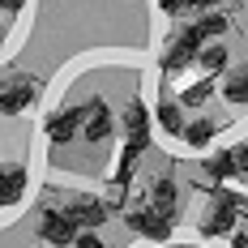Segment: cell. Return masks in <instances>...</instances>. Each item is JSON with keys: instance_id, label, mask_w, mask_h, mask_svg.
Wrapping results in <instances>:
<instances>
[{"instance_id": "6da1fadb", "label": "cell", "mask_w": 248, "mask_h": 248, "mask_svg": "<svg viewBox=\"0 0 248 248\" xmlns=\"http://www.w3.org/2000/svg\"><path fill=\"white\" fill-rule=\"evenodd\" d=\"M244 218V193H235V188H227V184H210V210L201 214V235L205 240H223L231 235L235 227Z\"/></svg>"}, {"instance_id": "7a4b0ae2", "label": "cell", "mask_w": 248, "mask_h": 248, "mask_svg": "<svg viewBox=\"0 0 248 248\" xmlns=\"http://www.w3.org/2000/svg\"><path fill=\"white\" fill-rule=\"evenodd\" d=\"M124 223H128L133 235H141V240H150V244H167V240H171V231H175V223L167 218V214H158L150 201L128 205V210H124Z\"/></svg>"}, {"instance_id": "3957f363", "label": "cell", "mask_w": 248, "mask_h": 248, "mask_svg": "<svg viewBox=\"0 0 248 248\" xmlns=\"http://www.w3.org/2000/svg\"><path fill=\"white\" fill-rule=\"evenodd\" d=\"M39 99V81L30 73H4L0 77V116H22L26 107H34Z\"/></svg>"}, {"instance_id": "277c9868", "label": "cell", "mask_w": 248, "mask_h": 248, "mask_svg": "<svg viewBox=\"0 0 248 248\" xmlns=\"http://www.w3.org/2000/svg\"><path fill=\"white\" fill-rule=\"evenodd\" d=\"M77 133L90 141V146H103V141H111V133H116V116H111V107L103 99H90L86 107H77Z\"/></svg>"}, {"instance_id": "5b68a950", "label": "cell", "mask_w": 248, "mask_h": 248, "mask_svg": "<svg viewBox=\"0 0 248 248\" xmlns=\"http://www.w3.org/2000/svg\"><path fill=\"white\" fill-rule=\"evenodd\" d=\"M64 214H69V223L77 231H99L107 223V205L103 197H90V193H69L64 197Z\"/></svg>"}, {"instance_id": "8992f818", "label": "cell", "mask_w": 248, "mask_h": 248, "mask_svg": "<svg viewBox=\"0 0 248 248\" xmlns=\"http://www.w3.org/2000/svg\"><path fill=\"white\" fill-rule=\"evenodd\" d=\"M201 47V39H197V30L193 26H184V30H175L171 39H167V51H163V73H184L188 64H193V56H197Z\"/></svg>"}, {"instance_id": "52a82bcc", "label": "cell", "mask_w": 248, "mask_h": 248, "mask_svg": "<svg viewBox=\"0 0 248 248\" xmlns=\"http://www.w3.org/2000/svg\"><path fill=\"white\" fill-rule=\"evenodd\" d=\"M73 235H77V227L69 223V214H64V210H43V214H39V240H43V244H51V248H69L73 244Z\"/></svg>"}, {"instance_id": "ba28073f", "label": "cell", "mask_w": 248, "mask_h": 248, "mask_svg": "<svg viewBox=\"0 0 248 248\" xmlns=\"http://www.w3.org/2000/svg\"><path fill=\"white\" fill-rule=\"evenodd\" d=\"M146 201L158 210V214H167L175 223V214H180V184H175L171 175H158V180H146Z\"/></svg>"}, {"instance_id": "9c48e42d", "label": "cell", "mask_w": 248, "mask_h": 248, "mask_svg": "<svg viewBox=\"0 0 248 248\" xmlns=\"http://www.w3.org/2000/svg\"><path fill=\"white\" fill-rule=\"evenodd\" d=\"M43 133H47L51 146H69V141H77V116H73V107L51 111L47 120H43Z\"/></svg>"}, {"instance_id": "30bf717a", "label": "cell", "mask_w": 248, "mask_h": 248, "mask_svg": "<svg viewBox=\"0 0 248 248\" xmlns=\"http://www.w3.org/2000/svg\"><path fill=\"white\" fill-rule=\"evenodd\" d=\"M193 30H197L201 43H210V39H223L227 30H231V13H223V9H201L197 22H188Z\"/></svg>"}, {"instance_id": "8fae6325", "label": "cell", "mask_w": 248, "mask_h": 248, "mask_svg": "<svg viewBox=\"0 0 248 248\" xmlns=\"http://www.w3.org/2000/svg\"><path fill=\"white\" fill-rule=\"evenodd\" d=\"M193 64H201V73H205V77H218V73H227V64H231V51L223 47V39H214L210 47L201 43L197 56H193Z\"/></svg>"}, {"instance_id": "7c38bea8", "label": "cell", "mask_w": 248, "mask_h": 248, "mask_svg": "<svg viewBox=\"0 0 248 248\" xmlns=\"http://www.w3.org/2000/svg\"><path fill=\"white\" fill-rule=\"evenodd\" d=\"M154 120H158V128H163V133L180 137V128H184V107H180L171 94H163V99L154 103Z\"/></svg>"}, {"instance_id": "4fadbf2b", "label": "cell", "mask_w": 248, "mask_h": 248, "mask_svg": "<svg viewBox=\"0 0 248 248\" xmlns=\"http://www.w3.org/2000/svg\"><path fill=\"white\" fill-rule=\"evenodd\" d=\"M214 133H218V124H214V120H184L180 141H184L188 150H205L210 141H214Z\"/></svg>"}, {"instance_id": "5bb4252c", "label": "cell", "mask_w": 248, "mask_h": 248, "mask_svg": "<svg viewBox=\"0 0 248 248\" xmlns=\"http://www.w3.org/2000/svg\"><path fill=\"white\" fill-rule=\"evenodd\" d=\"M26 180H30V175H26L22 163H13V167H0V193H4V201H9V205H17V201H22Z\"/></svg>"}, {"instance_id": "9a60e30c", "label": "cell", "mask_w": 248, "mask_h": 248, "mask_svg": "<svg viewBox=\"0 0 248 248\" xmlns=\"http://www.w3.org/2000/svg\"><path fill=\"white\" fill-rule=\"evenodd\" d=\"M120 124H124V133H150V107H146V99H133L124 103V116H120Z\"/></svg>"}, {"instance_id": "2e32d148", "label": "cell", "mask_w": 248, "mask_h": 248, "mask_svg": "<svg viewBox=\"0 0 248 248\" xmlns=\"http://www.w3.org/2000/svg\"><path fill=\"white\" fill-rule=\"evenodd\" d=\"M205 175L218 180V184H223L227 175H240V171H235V154H231V150H214V154L205 158Z\"/></svg>"}, {"instance_id": "e0dca14e", "label": "cell", "mask_w": 248, "mask_h": 248, "mask_svg": "<svg viewBox=\"0 0 248 248\" xmlns=\"http://www.w3.org/2000/svg\"><path fill=\"white\" fill-rule=\"evenodd\" d=\"M223 99H227V103H235V107H244V99H248V77L240 73V69H235V73L223 81Z\"/></svg>"}, {"instance_id": "ac0fdd59", "label": "cell", "mask_w": 248, "mask_h": 248, "mask_svg": "<svg viewBox=\"0 0 248 248\" xmlns=\"http://www.w3.org/2000/svg\"><path fill=\"white\" fill-rule=\"evenodd\" d=\"M214 99V77H205V81H197L193 90H184V99H175L180 107H201V103Z\"/></svg>"}, {"instance_id": "d6986e66", "label": "cell", "mask_w": 248, "mask_h": 248, "mask_svg": "<svg viewBox=\"0 0 248 248\" xmlns=\"http://www.w3.org/2000/svg\"><path fill=\"white\" fill-rule=\"evenodd\" d=\"M69 248H103V240H99V231H77Z\"/></svg>"}, {"instance_id": "ffe728a7", "label": "cell", "mask_w": 248, "mask_h": 248, "mask_svg": "<svg viewBox=\"0 0 248 248\" xmlns=\"http://www.w3.org/2000/svg\"><path fill=\"white\" fill-rule=\"evenodd\" d=\"M158 9H163L167 17H184V13H193V9H188L184 0H158Z\"/></svg>"}, {"instance_id": "44dd1931", "label": "cell", "mask_w": 248, "mask_h": 248, "mask_svg": "<svg viewBox=\"0 0 248 248\" xmlns=\"http://www.w3.org/2000/svg\"><path fill=\"white\" fill-rule=\"evenodd\" d=\"M231 154H235V171H240V175H248V146L240 141V146H231Z\"/></svg>"}, {"instance_id": "7402d4cb", "label": "cell", "mask_w": 248, "mask_h": 248, "mask_svg": "<svg viewBox=\"0 0 248 248\" xmlns=\"http://www.w3.org/2000/svg\"><path fill=\"white\" fill-rule=\"evenodd\" d=\"M184 4H188V9H193V13H201V9H218V4H223V0H184Z\"/></svg>"}, {"instance_id": "603a6c76", "label": "cell", "mask_w": 248, "mask_h": 248, "mask_svg": "<svg viewBox=\"0 0 248 248\" xmlns=\"http://www.w3.org/2000/svg\"><path fill=\"white\" fill-rule=\"evenodd\" d=\"M26 0H0V13H22Z\"/></svg>"}, {"instance_id": "cb8c5ba5", "label": "cell", "mask_w": 248, "mask_h": 248, "mask_svg": "<svg viewBox=\"0 0 248 248\" xmlns=\"http://www.w3.org/2000/svg\"><path fill=\"white\" fill-rule=\"evenodd\" d=\"M231 248H248V235H244V231H231Z\"/></svg>"}, {"instance_id": "d4e9b609", "label": "cell", "mask_w": 248, "mask_h": 248, "mask_svg": "<svg viewBox=\"0 0 248 248\" xmlns=\"http://www.w3.org/2000/svg\"><path fill=\"white\" fill-rule=\"evenodd\" d=\"M4 34H9V22H4V17H0V43H4Z\"/></svg>"}, {"instance_id": "484cf974", "label": "cell", "mask_w": 248, "mask_h": 248, "mask_svg": "<svg viewBox=\"0 0 248 248\" xmlns=\"http://www.w3.org/2000/svg\"><path fill=\"white\" fill-rule=\"evenodd\" d=\"M4 205H9V201H4V193H0V210H4Z\"/></svg>"}, {"instance_id": "4316f807", "label": "cell", "mask_w": 248, "mask_h": 248, "mask_svg": "<svg viewBox=\"0 0 248 248\" xmlns=\"http://www.w3.org/2000/svg\"><path fill=\"white\" fill-rule=\"evenodd\" d=\"M231 4H244V0H231Z\"/></svg>"}]
</instances>
